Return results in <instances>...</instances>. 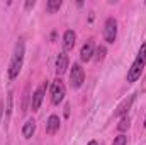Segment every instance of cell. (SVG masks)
<instances>
[{"instance_id": "6da1fadb", "label": "cell", "mask_w": 146, "mask_h": 145, "mask_svg": "<svg viewBox=\"0 0 146 145\" xmlns=\"http://www.w3.org/2000/svg\"><path fill=\"white\" fill-rule=\"evenodd\" d=\"M24 53H26V44H24V39H17L15 46H14V55H12V60H10V65H9V79L14 80L19 77L21 68H22V63H24Z\"/></svg>"}, {"instance_id": "7a4b0ae2", "label": "cell", "mask_w": 146, "mask_h": 145, "mask_svg": "<svg viewBox=\"0 0 146 145\" xmlns=\"http://www.w3.org/2000/svg\"><path fill=\"white\" fill-rule=\"evenodd\" d=\"M145 63H146V43L141 44L139 53H138L136 60L133 62V65H131V68H129V72H127V82H136V80L141 77L143 68H145Z\"/></svg>"}, {"instance_id": "3957f363", "label": "cell", "mask_w": 146, "mask_h": 145, "mask_svg": "<svg viewBox=\"0 0 146 145\" xmlns=\"http://www.w3.org/2000/svg\"><path fill=\"white\" fill-rule=\"evenodd\" d=\"M65 94H66V87H65L63 80L56 79L51 85V101H53V104H60L65 99Z\"/></svg>"}, {"instance_id": "277c9868", "label": "cell", "mask_w": 146, "mask_h": 145, "mask_svg": "<svg viewBox=\"0 0 146 145\" xmlns=\"http://www.w3.org/2000/svg\"><path fill=\"white\" fill-rule=\"evenodd\" d=\"M85 82V70L82 68L80 63H73V68L70 72V84L73 89H80Z\"/></svg>"}, {"instance_id": "5b68a950", "label": "cell", "mask_w": 146, "mask_h": 145, "mask_svg": "<svg viewBox=\"0 0 146 145\" xmlns=\"http://www.w3.org/2000/svg\"><path fill=\"white\" fill-rule=\"evenodd\" d=\"M117 38V21L114 17H109L104 24V39L107 43H114Z\"/></svg>"}, {"instance_id": "8992f818", "label": "cell", "mask_w": 146, "mask_h": 145, "mask_svg": "<svg viewBox=\"0 0 146 145\" xmlns=\"http://www.w3.org/2000/svg\"><path fill=\"white\" fill-rule=\"evenodd\" d=\"M46 87H48V82H42V84L37 87L36 91H34V94H33V99H31V109H33V111H37V109H39L41 103H42V99H44Z\"/></svg>"}, {"instance_id": "52a82bcc", "label": "cell", "mask_w": 146, "mask_h": 145, "mask_svg": "<svg viewBox=\"0 0 146 145\" xmlns=\"http://www.w3.org/2000/svg\"><path fill=\"white\" fill-rule=\"evenodd\" d=\"M94 53H95L94 39H88V41L82 46V51H80V58H82V62H90V60L94 58Z\"/></svg>"}, {"instance_id": "ba28073f", "label": "cell", "mask_w": 146, "mask_h": 145, "mask_svg": "<svg viewBox=\"0 0 146 145\" xmlns=\"http://www.w3.org/2000/svg\"><path fill=\"white\" fill-rule=\"evenodd\" d=\"M134 97H136V96L133 94V96H129L127 99H124V101H122V103H121V104L117 106V109H115V113H114V114H115L117 118H122V116H126V113H127V111L131 109V104H133Z\"/></svg>"}, {"instance_id": "9c48e42d", "label": "cell", "mask_w": 146, "mask_h": 145, "mask_svg": "<svg viewBox=\"0 0 146 145\" xmlns=\"http://www.w3.org/2000/svg\"><path fill=\"white\" fill-rule=\"evenodd\" d=\"M66 68H68V55H66V51H61L56 58V73L61 75L66 72Z\"/></svg>"}, {"instance_id": "30bf717a", "label": "cell", "mask_w": 146, "mask_h": 145, "mask_svg": "<svg viewBox=\"0 0 146 145\" xmlns=\"http://www.w3.org/2000/svg\"><path fill=\"white\" fill-rule=\"evenodd\" d=\"M58 130H60V116L51 114V116L48 118V121H46V132H48L49 135H53V133H56Z\"/></svg>"}, {"instance_id": "8fae6325", "label": "cell", "mask_w": 146, "mask_h": 145, "mask_svg": "<svg viewBox=\"0 0 146 145\" xmlns=\"http://www.w3.org/2000/svg\"><path fill=\"white\" fill-rule=\"evenodd\" d=\"M75 39H76V34H75V31H72V29H68V31L63 34V48H65V51L73 50Z\"/></svg>"}, {"instance_id": "7c38bea8", "label": "cell", "mask_w": 146, "mask_h": 145, "mask_svg": "<svg viewBox=\"0 0 146 145\" xmlns=\"http://www.w3.org/2000/svg\"><path fill=\"white\" fill-rule=\"evenodd\" d=\"M34 132H36V121L31 118V119H27V121L24 123V126H22V135H24V138H31V137L34 135Z\"/></svg>"}, {"instance_id": "4fadbf2b", "label": "cell", "mask_w": 146, "mask_h": 145, "mask_svg": "<svg viewBox=\"0 0 146 145\" xmlns=\"http://www.w3.org/2000/svg\"><path fill=\"white\" fill-rule=\"evenodd\" d=\"M106 53H107V50H106V46H99L97 50H95V56H94V60L95 62H102L104 58H106Z\"/></svg>"}, {"instance_id": "5bb4252c", "label": "cell", "mask_w": 146, "mask_h": 145, "mask_svg": "<svg viewBox=\"0 0 146 145\" xmlns=\"http://www.w3.org/2000/svg\"><path fill=\"white\" fill-rule=\"evenodd\" d=\"M61 3H63L61 0H49L46 7H48V10H49V12L53 14V12H56V10H60V7H61Z\"/></svg>"}, {"instance_id": "9a60e30c", "label": "cell", "mask_w": 146, "mask_h": 145, "mask_svg": "<svg viewBox=\"0 0 146 145\" xmlns=\"http://www.w3.org/2000/svg\"><path fill=\"white\" fill-rule=\"evenodd\" d=\"M127 128H129V116H122L121 121H119V125H117V130L119 132H126Z\"/></svg>"}, {"instance_id": "2e32d148", "label": "cell", "mask_w": 146, "mask_h": 145, "mask_svg": "<svg viewBox=\"0 0 146 145\" xmlns=\"http://www.w3.org/2000/svg\"><path fill=\"white\" fill-rule=\"evenodd\" d=\"M112 145H127V137H126L124 133L117 135V137L114 138V142H112Z\"/></svg>"}, {"instance_id": "e0dca14e", "label": "cell", "mask_w": 146, "mask_h": 145, "mask_svg": "<svg viewBox=\"0 0 146 145\" xmlns=\"http://www.w3.org/2000/svg\"><path fill=\"white\" fill-rule=\"evenodd\" d=\"M10 113H12V92H9V96H7V114H5V119L10 118Z\"/></svg>"}, {"instance_id": "ac0fdd59", "label": "cell", "mask_w": 146, "mask_h": 145, "mask_svg": "<svg viewBox=\"0 0 146 145\" xmlns=\"http://www.w3.org/2000/svg\"><path fill=\"white\" fill-rule=\"evenodd\" d=\"M34 5H36V2H34V0H33V2H26V9H33Z\"/></svg>"}, {"instance_id": "d6986e66", "label": "cell", "mask_w": 146, "mask_h": 145, "mask_svg": "<svg viewBox=\"0 0 146 145\" xmlns=\"http://www.w3.org/2000/svg\"><path fill=\"white\" fill-rule=\"evenodd\" d=\"M68 114H70V106L66 104V106H65V116H68Z\"/></svg>"}, {"instance_id": "ffe728a7", "label": "cell", "mask_w": 146, "mask_h": 145, "mask_svg": "<svg viewBox=\"0 0 146 145\" xmlns=\"http://www.w3.org/2000/svg\"><path fill=\"white\" fill-rule=\"evenodd\" d=\"M2 113H3V104H2V101H0V119H2Z\"/></svg>"}, {"instance_id": "44dd1931", "label": "cell", "mask_w": 146, "mask_h": 145, "mask_svg": "<svg viewBox=\"0 0 146 145\" xmlns=\"http://www.w3.org/2000/svg\"><path fill=\"white\" fill-rule=\"evenodd\" d=\"M88 145H97V142H95V140H92V142H88Z\"/></svg>"}, {"instance_id": "7402d4cb", "label": "cell", "mask_w": 146, "mask_h": 145, "mask_svg": "<svg viewBox=\"0 0 146 145\" xmlns=\"http://www.w3.org/2000/svg\"><path fill=\"white\" fill-rule=\"evenodd\" d=\"M145 128H146V118H145Z\"/></svg>"}]
</instances>
